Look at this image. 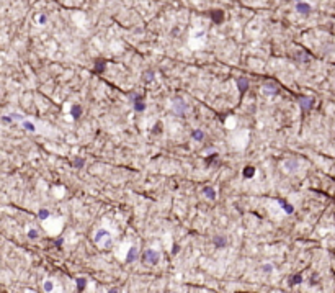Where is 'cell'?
<instances>
[{
	"instance_id": "4dcf8cb0",
	"label": "cell",
	"mask_w": 335,
	"mask_h": 293,
	"mask_svg": "<svg viewBox=\"0 0 335 293\" xmlns=\"http://www.w3.org/2000/svg\"><path fill=\"white\" fill-rule=\"evenodd\" d=\"M2 121H3V123H10V121H13V120H12V116H3Z\"/></svg>"
},
{
	"instance_id": "83f0119b",
	"label": "cell",
	"mask_w": 335,
	"mask_h": 293,
	"mask_svg": "<svg viewBox=\"0 0 335 293\" xmlns=\"http://www.w3.org/2000/svg\"><path fill=\"white\" fill-rule=\"evenodd\" d=\"M10 116H12L13 121H21V115H18V113H12Z\"/></svg>"
},
{
	"instance_id": "2e32d148",
	"label": "cell",
	"mask_w": 335,
	"mask_h": 293,
	"mask_svg": "<svg viewBox=\"0 0 335 293\" xmlns=\"http://www.w3.org/2000/svg\"><path fill=\"white\" fill-rule=\"evenodd\" d=\"M253 174H255V167H252V166H249V167H245L244 169V177H253Z\"/></svg>"
},
{
	"instance_id": "f1b7e54d",
	"label": "cell",
	"mask_w": 335,
	"mask_h": 293,
	"mask_svg": "<svg viewBox=\"0 0 335 293\" xmlns=\"http://www.w3.org/2000/svg\"><path fill=\"white\" fill-rule=\"evenodd\" d=\"M38 21H39L41 25H44L46 23V15H43V13H41V15L38 17Z\"/></svg>"
},
{
	"instance_id": "d6a6232c",
	"label": "cell",
	"mask_w": 335,
	"mask_h": 293,
	"mask_svg": "<svg viewBox=\"0 0 335 293\" xmlns=\"http://www.w3.org/2000/svg\"><path fill=\"white\" fill-rule=\"evenodd\" d=\"M297 2H301V0H297Z\"/></svg>"
},
{
	"instance_id": "d4e9b609",
	"label": "cell",
	"mask_w": 335,
	"mask_h": 293,
	"mask_svg": "<svg viewBox=\"0 0 335 293\" xmlns=\"http://www.w3.org/2000/svg\"><path fill=\"white\" fill-rule=\"evenodd\" d=\"M53 288H54V283L51 282V280H46V282H44V290H46V291H51Z\"/></svg>"
},
{
	"instance_id": "ac0fdd59",
	"label": "cell",
	"mask_w": 335,
	"mask_h": 293,
	"mask_svg": "<svg viewBox=\"0 0 335 293\" xmlns=\"http://www.w3.org/2000/svg\"><path fill=\"white\" fill-rule=\"evenodd\" d=\"M193 139H196V141H201L203 138H205V133H203L201 130H196V131H193Z\"/></svg>"
},
{
	"instance_id": "7402d4cb",
	"label": "cell",
	"mask_w": 335,
	"mask_h": 293,
	"mask_svg": "<svg viewBox=\"0 0 335 293\" xmlns=\"http://www.w3.org/2000/svg\"><path fill=\"white\" fill-rule=\"evenodd\" d=\"M103 69H105V62H103V61H98V62H97V66H95V72H97V74H100Z\"/></svg>"
},
{
	"instance_id": "30bf717a",
	"label": "cell",
	"mask_w": 335,
	"mask_h": 293,
	"mask_svg": "<svg viewBox=\"0 0 335 293\" xmlns=\"http://www.w3.org/2000/svg\"><path fill=\"white\" fill-rule=\"evenodd\" d=\"M103 238H110V233H108L106 229H100V231H97V234H95V242H100Z\"/></svg>"
},
{
	"instance_id": "3957f363",
	"label": "cell",
	"mask_w": 335,
	"mask_h": 293,
	"mask_svg": "<svg viewBox=\"0 0 335 293\" xmlns=\"http://www.w3.org/2000/svg\"><path fill=\"white\" fill-rule=\"evenodd\" d=\"M185 108H186V106H185V103L181 102V100H175V103H173V110L177 111V115L181 116V115H183V111H185Z\"/></svg>"
},
{
	"instance_id": "52a82bcc",
	"label": "cell",
	"mask_w": 335,
	"mask_h": 293,
	"mask_svg": "<svg viewBox=\"0 0 335 293\" xmlns=\"http://www.w3.org/2000/svg\"><path fill=\"white\" fill-rule=\"evenodd\" d=\"M137 259V247L136 246H133L129 249V252H128V255H126V260L128 262H134Z\"/></svg>"
},
{
	"instance_id": "9c48e42d",
	"label": "cell",
	"mask_w": 335,
	"mask_h": 293,
	"mask_svg": "<svg viewBox=\"0 0 335 293\" xmlns=\"http://www.w3.org/2000/svg\"><path fill=\"white\" fill-rule=\"evenodd\" d=\"M70 115H72V118H74V120L80 118V115H82V108H80L79 105H72V108H70Z\"/></svg>"
},
{
	"instance_id": "603a6c76",
	"label": "cell",
	"mask_w": 335,
	"mask_h": 293,
	"mask_svg": "<svg viewBox=\"0 0 335 293\" xmlns=\"http://www.w3.org/2000/svg\"><path fill=\"white\" fill-rule=\"evenodd\" d=\"M38 216H39V219H46V218L49 216V211H48L46 208H43V210H39V213H38Z\"/></svg>"
},
{
	"instance_id": "44dd1931",
	"label": "cell",
	"mask_w": 335,
	"mask_h": 293,
	"mask_svg": "<svg viewBox=\"0 0 335 293\" xmlns=\"http://www.w3.org/2000/svg\"><path fill=\"white\" fill-rule=\"evenodd\" d=\"M23 128H25V130H28V131H31V133L36 130L34 125H33V123H30V121H23Z\"/></svg>"
},
{
	"instance_id": "4316f807",
	"label": "cell",
	"mask_w": 335,
	"mask_h": 293,
	"mask_svg": "<svg viewBox=\"0 0 335 293\" xmlns=\"http://www.w3.org/2000/svg\"><path fill=\"white\" fill-rule=\"evenodd\" d=\"M28 238H30V239H36V238H38L36 229H30V231H28Z\"/></svg>"
},
{
	"instance_id": "7a4b0ae2",
	"label": "cell",
	"mask_w": 335,
	"mask_h": 293,
	"mask_svg": "<svg viewBox=\"0 0 335 293\" xmlns=\"http://www.w3.org/2000/svg\"><path fill=\"white\" fill-rule=\"evenodd\" d=\"M299 105H301L302 110H309L311 106L314 105V98H311V97H301L299 98Z\"/></svg>"
},
{
	"instance_id": "277c9868",
	"label": "cell",
	"mask_w": 335,
	"mask_h": 293,
	"mask_svg": "<svg viewBox=\"0 0 335 293\" xmlns=\"http://www.w3.org/2000/svg\"><path fill=\"white\" fill-rule=\"evenodd\" d=\"M296 10L299 12V13H302V15H307V13L311 12V5L309 3H304V2H299V3H297V7H296Z\"/></svg>"
},
{
	"instance_id": "e0dca14e",
	"label": "cell",
	"mask_w": 335,
	"mask_h": 293,
	"mask_svg": "<svg viewBox=\"0 0 335 293\" xmlns=\"http://www.w3.org/2000/svg\"><path fill=\"white\" fill-rule=\"evenodd\" d=\"M84 164H85V161L82 159V157H75L74 162H72V166H74L75 169H80V167H84Z\"/></svg>"
},
{
	"instance_id": "7c38bea8",
	"label": "cell",
	"mask_w": 335,
	"mask_h": 293,
	"mask_svg": "<svg viewBox=\"0 0 335 293\" xmlns=\"http://www.w3.org/2000/svg\"><path fill=\"white\" fill-rule=\"evenodd\" d=\"M278 203L281 205V208L285 210L286 213H289V215H291V213L294 211V208H293V206H291V205H289L288 202H285V200H278Z\"/></svg>"
},
{
	"instance_id": "5b68a950",
	"label": "cell",
	"mask_w": 335,
	"mask_h": 293,
	"mask_svg": "<svg viewBox=\"0 0 335 293\" xmlns=\"http://www.w3.org/2000/svg\"><path fill=\"white\" fill-rule=\"evenodd\" d=\"M263 92L265 94H270V95H275V94H278V87H276L275 84H265L263 85Z\"/></svg>"
},
{
	"instance_id": "6da1fadb",
	"label": "cell",
	"mask_w": 335,
	"mask_h": 293,
	"mask_svg": "<svg viewBox=\"0 0 335 293\" xmlns=\"http://www.w3.org/2000/svg\"><path fill=\"white\" fill-rule=\"evenodd\" d=\"M159 259H160V254H159L157 251H154V249H145L144 254H142V260L152 264V265H154V264H157Z\"/></svg>"
},
{
	"instance_id": "8992f818",
	"label": "cell",
	"mask_w": 335,
	"mask_h": 293,
	"mask_svg": "<svg viewBox=\"0 0 335 293\" xmlns=\"http://www.w3.org/2000/svg\"><path fill=\"white\" fill-rule=\"evenodd\" d=\"M211 18H213L214 23H221L222 18H224V13L221 10H213V12H211Z\"/></svg>"
},
{
	"instance_id": "ba28073f",
	"label": "cell",
	"mask_w": 335,
	"mask_h": 293,
	"mask_svg": "<svg viewBox=\"0 0 335 293\" xmlns=\"http://www.w3.org/2000/svg\"><path fill=\"white\" fill-rule=\"evenodd\" d=\"M237 85H239L240 94H244V92L249 89V80H247V79H237Z\"/></svg>"
},
{
	"instance_id": "cb8c5ba5",
	"label": "cell",
	"mask_w": 335,
	"mask_h": 293,
	"mask_svg": "<svg viewBox=\"0 0 335 293\" xmlns=\"http://www.w3.org/2000/svg\"><path fill=\"white\" fill-rule=\"evenodd\" d=\"M296 166H297L296 161H288V162H286V169H288V170H294Z\"/></svg>"
},
{
	"instance_id": "8fae6325",
	"label": "cell",
	"mask_w": 335,
	"mask_h": 293,
	"mask_svg": "<svg viewBox=\"0 0 335 293\" xmlns=\"http://www.w3.org/2000/svg\"><path fill=\"white\" fill-rule=\"evenodd\" d=\"M289 285H299L301 282H302V275L301 274H296V275H291L289 277Z\"/></svg>"
},
{
	"instance_id": "ffe728a7",
	"label": "cell",
	"mask_w": 335,
	"mask_h": 293,
	"mask_svg": "<svg viewBox=\"0 0 335 293\" xmlns=\"http://www.w3.org/2000/svg\"><path fill=\"white\" fill-rule=\"evenodd\" d=\"M142 79L145 82H150V80H154V72H150V70H147L144 75H142Z\"/></svg>"
},
{
	"instance_id": "484cf974",
	"label": "cell",
	"mask_w": 335,
	"mask_h": 293,
	"mask_svg": "<svg viewBox=\"0 0 335 293\" xmlns=\"http://www.w3.org/2000/svg\"><path fill=\"white\" fill-rule=\"evenodd\" d=\"M261 270L268 274V272H272V270H273V265H272V264H265V265H261Z\"/></svg>"
},
{
	"instance_id": "d6986e66",
	"label": "cell",
	"mask_w": 335,
	"mask_h": 293,
	"mask_svg": "<svg viewBox=\"0 0 335 293\" xmlns=\"http://www.w3.org/2000/svg\"><path fill=\"white\" fill-rule=\"evenodd\" d=\"M85 285H87V280H85V278H77V290H79V291L85 290Z\"/></svg>"
},
{
	"instance_id": "9a60e30c",
	"label": "cell",
	"mask_w": 335,
	"mask_h": 293,
	"mask_svg": "<svg viewBox=\"0 0 335 293\" xmlns=\"http://www.w3.org/2000/svg\"><path fill=\"white\" fill-rule=\"evenodd\" d=\"M214 244H216V247H224L226 246V238H222V236H216Z\"/></svg>"
},
{
	"instance_id": "5bb4252c",
	"label": "cell",
	"mask_w": 335,
	"mask_h": 293,
	"mask_svg": "<svg viewBox=\"0 0 335 293\" xmlns=\"http://www.w3.org/2000/svg\"><path fill=\"white\" fill-rule=\"evenodd\" d=\"M134 110H136V111H144V110H145V103L142 102V98H141V100H136V102H134Z\"/></svg>"
},
{
	"instance_id": "1f68e13d",
	"label": "cell",
	"mask_w": 335,
	"mask_h": 293,
	"mask_svg": "<svg viewBox=\"0 0 335 293\" xmlns=\"http://www.w3.org/2000/svg\"><path fill=\"white\" fill-rule=\"evenodd\" d=\"M62 242H64V241H62V238L56 239V246H57V247H61V246H62Z\"/></svg>"
},
{
	"instance_id": "f546056e",
	"label": "cell",
	"mask_w": 335,
	"mask_h": 293,
	"mask_svg": "<svg viewBox=\"0 0 335 293\" xmlns=\"http://www.w3.org/2000/svg\"><path fill=\"white\" fill-rule=\"evenodd\" d=\"M160 128H162V123H157V125L154 126V133H160V131H162Z\"/></svg>"
},
{
	"instance_id": "4fadbf2b",
	"label": "cell",
	"mask_w": 335,
	"mask_h": 293,
	"mask_svg": "<svg viewBox=\"0 0 335 293\" xmlns=\"http://www.w3.org/2000/svg\"><path fill=\"white\" fill-rule=\"evenodd\" d=\"M203 193H205L209 200H214L216 198V192H214V188H211V187H206L205 190H203Z\"/></svg>"
}]
</instances>
